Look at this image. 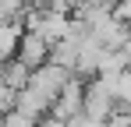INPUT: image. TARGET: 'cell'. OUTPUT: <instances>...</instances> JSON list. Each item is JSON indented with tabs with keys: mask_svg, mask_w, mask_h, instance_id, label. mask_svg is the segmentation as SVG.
Segmentation results:
<instances>
[{
	"mask_svg": "<svg viewBox=\"0 0 131 127\" xmlns=\"http://www.w3.org/2000/svg\"><path fill=\"white\" fill-rule=\"evenodd\" d=\"M64 85H67V67H60V64H53V60L43 64V67H32L25 88L18 92L14 109H21V113H28V117L36 120V117L50 113V106H53V99L60 95Z\"/></svg>",
	"mask_w": 131,
	"mask_h": 127,
	"instance_id": "6da1fadb",
	"label": "cell"
},
{
	"mask_svg": "<svg viewBox=\"0 0 131 127\" xmlns=\"http://www.w3.org/2000/svg\"><path fill=\"white\" fill-rule=\"evenodd\" d=\"M21 35H25V21L21 18H0V60L18 57Z\"/></svg>",
	"mask_w": 131,
	"mask_h": 127,
	"instance_id": "277c9868",
	"label": "cell"
},
{
	"mask_svg": "<svg viewBox=\"0 0 131 127\" xmlns=\"http://www.w3.org/2000/svg\"><path fill=\"white\" fill-rule=\"evenodd\" d=\"M82 103H85V85L74 81V78H67V85L60 88V95H57L53 106H50V117H53L50 127H67V120L82 109Z\"/></svg>",
	"mask_w": 131,
	"mask_h": 127,
	"instance_id": "7a4b0ae2",
	"label": "cell"
},
{
	"mask_svg": "<svg viewBox=\"0 0 131 127\" xmlns=\"http://www.w3.org/2000/svg\"><path fill=\"white\" fill-rule=\"evenodd\" d=\"M46 57H50V42H46L39 32H25L21 46H18V60L28 64V67H43Z\"/></svg>",
	"mask_w": 131,
	"mask_h": 127,
	"instance_id": "3957f363",
	"label": "cell"
},
{
	"mask_svg": "<svg viewBox=\"0 0 131 127\" xmlns=\"http://www.w3.org/2000/svg\"><path fill=\"white\" fill-rule=\"evenodd\" d=\"M0 127H36V120L28 113H21V109H7L0 117Z\"/></svg>",
	"mask_w": 131,
	"mask_h": 127,
	"instance_id": "5b68a950",
	"label": "cell"
}]
</instances>
